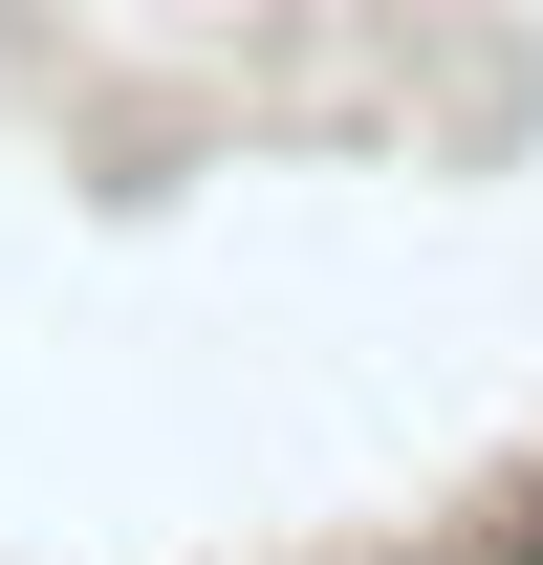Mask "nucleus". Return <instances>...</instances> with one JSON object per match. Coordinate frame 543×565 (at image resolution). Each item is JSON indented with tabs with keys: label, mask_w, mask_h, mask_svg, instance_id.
I'll list each match as a JSON object with an SVG mask.
<instances>
[{
	"label": "nucleus",
	"mask_w": 543,
	"mask_h": 565,
	"mask_svg": "<svg viewBox=\"0 0 543 565\" xmlns=\"http://www.w3.org/2000/svg\"><path fill=\"white\" fill-rule=\"evenodd\" d=\"M392 565H457V544H392Z\"/></svg>",
	"instance_id": "f257e3e1"
}]
</instances>
